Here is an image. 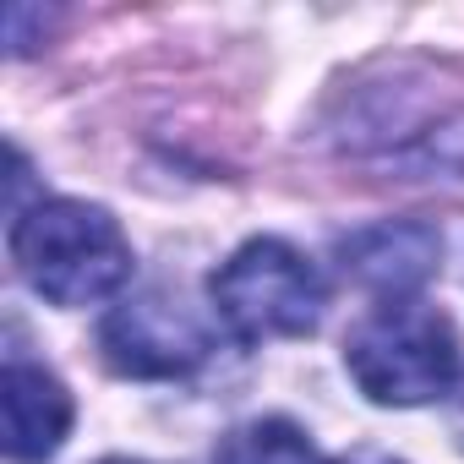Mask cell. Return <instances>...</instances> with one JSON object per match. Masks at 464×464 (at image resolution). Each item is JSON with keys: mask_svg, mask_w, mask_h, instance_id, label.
<instances>
[{"mask_svg": "<svg viewBox=\"0 0 464 464\" xmlns=\"http://www.w3.org/2000/svg\"><path fill=\"white\" fill-rule=\"evenodd\" d=\"M12 263L50 306H99L131 279V241L99 202L39 197L12 218Z\"/></svg>", "mask_w": 464, "mask_h": 464, "instance_id": "6da1fadb", "label": "cell"}, {"mask_svg": "<svg viewBox=\"0 0 464 464\" xmlns=\"http://www.w3.org/2000/svg\"><path fill=\"white\" fill-rule=\"evenodd\" d=\"M344 372L355 377V388L372 404L415 410V404H431V399L453 393V382H459V334L437 306H426L415 295L382 301L350 328Z\"/></svg>", "mask_w": 464, "mask_h": 464, "instance_id": "7a4b0ae2", "label": "cell"}, {"mask_svg": "<svg viewBox=\"0 0 464 464\" xmlns=\"http://www.w3.org/2000/svg\"><path fill=\"white\" fill-rule=\"evenodd\" d=\"M208 295L218 323L241 344L306 339L328 312V285L317 263L274 236H257L241 252H229V263H218V274L208 279Z\"/></svg>", "mask_w": 464, "mask_h": 464, "instance_id": "3957f363", "label": "cell"}, {"mask_svg": "<svg viewBox=\"0 0 464 464\" xmlns=\"http://www.w3.org/2000/svg\"><path fill=\"white\" fill-rule=\"evenodd\" d=\"M99 350L121 377H186L208 361L213 334L186 301L142 290L110 306V317L99 323Z\"/></svg>", "mask_w": 464, "mask_h": 464, "instance_id": "277c9868", "label": "cell"}, {"mask_svg": "<svg viewBox=\"0 0 464 464\" xmlns=\"http://www.w3.org/2000/svg\"><path fill=\"white\" fill-rule=\"evenodd\" d=\"M344 257V274L366 290H377L382 301H404L415 295L431 274H437V257H442V241L431 224H415V218H382V224H366L339 246Z\"/></svg>", "mask_w": 464, "mask_h": 464, "instance_id": "5b68a950", "label": "cell"}, {"mask_svg": "<svg viewBox=\"0 0 464 464\" xmlns=\"http://www.w3.org/2000/svg\"><path fill=\"white\" fill-rule=\"evenodd\" d=\"M0 415H6V459L39 464L72 431V393L44 366L12 361L0 377Z\"/></svg>", "mask_w": 464, "mask_h": 464, "instance_id": "8992f818", "label": "cell"}, {"mask_svg": "<svg viewBox=\"0 0 464 464\" xmlns=\"http://www.w3.org/2000/svg\"><path fill=\"white\" fill-rule=\"evenodd\" d=\"M213 464H317V453L295 420L268 415V420H246V426L229 431L213 448Z\"/></svg>", "mask_w": 464, "mask_h": 464, "instance_id": "52a82bcc", "label": "cell"}, {"mask_svg": "<svg viewBox=\"0 0 464 464\" xmlns=\"http://www.w3.org/2000/svg\"><path fill=\"white\" fill-rule=\"evenodd\" d=\"M334 464H399V459H382V453H355V459H334Z\"/></svg>", "mask_w": 464, "mask_h": 464, "instance_id": "ba28073f", "label": "cell"}, {"mask_svg": "<svg viewBox=\"0 0 464 464\" xmlns=\"http://www.w3.org/2000/svg\"><path fill=\"white\" fill-rule=\"evenodd\" d=\"M453 431H459V442H464V393H459V404H453Z\"/></svg>", "mask_w": 464, "mask_h": 464, "instance_id": "9c48e42d", "label": "cell"}, {"mask_svg": "<svg viewBox=\"0 0 464 464\" xmlns=\"http://www.w3.org/2000/svg\"><path fill=\"white\" fill-rule=\"evenodd\" d=\"M104 464H131V459H104Z\"/></svg>", "mask_w": 464, "mask_h": 464, "instance_id": "30bf717a", "label": "cell"}]
</instances>
